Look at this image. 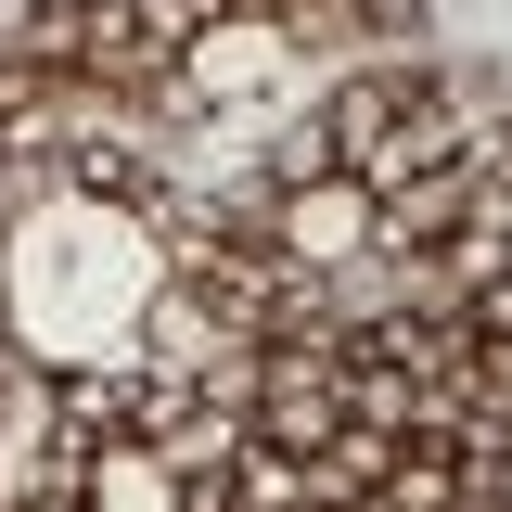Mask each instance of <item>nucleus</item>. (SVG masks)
<instances>
[{
    "instance_id": "nucleus-1",
    "label": "nucleus",
    "mask_w": 512,
    "mask_h": 512,
    "mask_svg": "<svg viewBox=\"0 0 512 512\" xmlns=\"http://www.w3.org/2000/svg\"><path fill=\"white\" fill-rule=\"evenodd\" d=\"M167 295V218L116 180L26 192L0 218V333L39 359V384H90V372H141V320Z\"/></svg>"
},
{
    "instance_id": "nucleus-2",
    "label": "nucleus",
    "mask_w": 512,
    "mask_h": 512,
    "mask_svg": "<svg viewBox=\"0 0 512 512\" xmlns=\"http://www.w3.org/2000/svg\"><path fill=\"white\" fill-rule=\"evenodd\" d=\"M269 256H282L295 282H346V269H372V256H384V205L346 180V167L282 180V192H269Z\"/></svg>"
},
{
    "instance_id": "nucleus-3",
    "label": "nucleus",
    "mask_w": 512,
    "mask_h": 512,
    "mask_svg": "<svg viewBox=\"0 0 512 512\" xmlns=\"http://www.w3.org/2000/svg\"><path fill=\"white\" fill-rule=\"evenodd\" d=\"M282 77H295L282 0H231V13H205L180 52H167V90H180V103H256V90H282Z\"/></svg>"
},
{
    "instance_id": "nucleus-4",
    "label": "nucleus",
    "mask_w": 512,
    "mask_h": 512,
    "mask_svg": "<svg viewBox=\"0 0 512 512\" xmlns=\"http://www.w3.org/2000/svg\"><path fill=\"white\" fill-rule=\"evenodd\" d=\"M77 512H205L154 461V436H103V448H77Z\"/></svg>"
},
{
    "instance_id": "nucleus-5",
    "label": "nucleus",
    "mask_w": 512,
    "mask_h": 512,
    "mask_svg": "<svg viewBox=\"0 0 512 512\" xmlns=\"http://www.w3.org/2000/svg\"><path fill=\"white\" fill-rule=\"evenodd\" d=\"M500 231H512V180H500Z\"/></svg>"
}]
</instances>
